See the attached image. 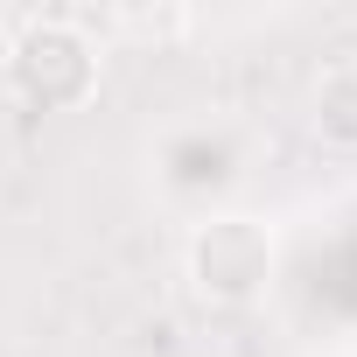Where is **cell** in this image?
Segmentation results:
<instances>
[{"label": "cell", "mask_w": 357, "mask_h": 357, "mask_svg": "<svg viewBox=\"0 0 357 357\" xmlns=\"http://www.w3.org/2000/svg\"><path fill=\"white\" fill-rule=\"evenodd\" d=\"M0 77L29 112H77L98 98L105 50L77 15H22L8 50H0Z\"/></svg>", "instance_id": "1"}, {"label": "cell", "mask_w": 357, "mask_h": 357, "mask_svg": "<svg viewBox=\"0 0 357 357\" xmlns=\"http://www.w3.org/2000/svg\"><path fill=\"white\" fill-rule=\"evenodd\" d=\"M273 266H280L273 225L252 218V211H204L197 231H190V245H183L190 294L211 301V308H252V301H266Z\"/></svg>", "instance_id": "2"}, {"label": "cell", "mask_w": 357, "mask_h": 357, "mask_svg": "<svg viewBox=\"0 0 357 357\" xmlns=\"http://www.w3.org/2000/svg\"><path fill=\"white\" fill-rule=\"evenodd\" d=\"M308 126H315L322 147L357 154V63H336V70L315 77V91H308Z\"/></svg>", "instance_id": "3"}, {"label": "cell", "mask_w": 357, "mask_h": 357, "mask_svg": "<svg viewBox=\"0 0 357 357\" xmlns=\"http://www.w3.org/2000/svg\"><path fill=\"white\" fill-rule=\"evenodd\" d=\"M77 22H84L91 36H98V29H119V36H133V43H183V36L197 29V15L175 8V0H168V8H112L105 22H98V15H77Z\"/></svg>", "instance_id": "4"}, {"label": "cell", "mask_w": 357, "mask_h": 357, "mask_svg": "<svg viewBox=\"0 0 357 357\" xmlns=\"http://www.w3.org/2000/svg\"><path fill=\"white\" fill-rule=\"evenodd\" d=\"M8 36H15V15H0V50H8Z\"/></svg>", "instance_id": "5"}]
</instances>
